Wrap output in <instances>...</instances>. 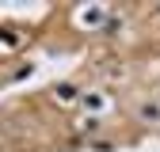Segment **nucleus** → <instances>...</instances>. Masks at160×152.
Instances as JSON below:
<instances>
[{
  "instance_id": "nucleus-1",
  "label": "nucleus",
  "mask_w": 160,
  "mask_h": 152,
  "mask_svg": "<svg viewBox=\"0 0 160 152\" xmlns=\"http://www.w3.org/2000/svg\"><path fill=\"white\" fill-rule=\"evenodd\" d=\"M141 118L145 122H160V103H145L141 107Z\"/></svg>"
}]
</instances>
